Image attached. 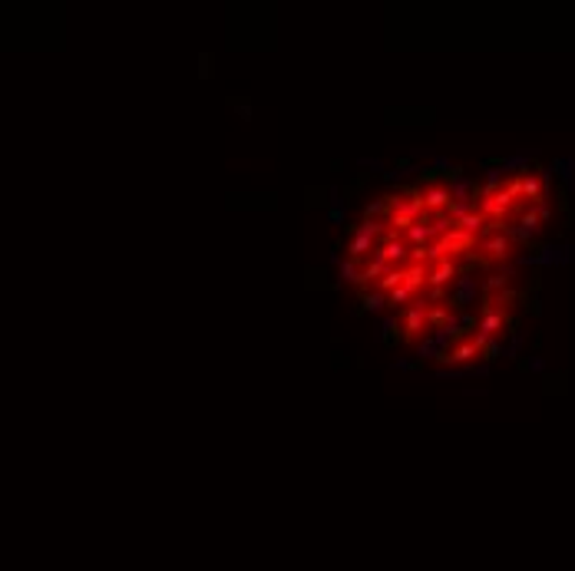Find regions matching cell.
Segmentation results:
<instances>
[{
	"label": "cell",
	"mask_w": 575,
	"mask_h": 571,
	"mask_svg": "<svg viewBox=\"0 0 575 571\" xmlns=\"http://www.w3.org/2000/svg\"><path fill=\"white\" fill-rule=\"evenodd\" d=\"M404 331H407V340H413V337H420L424 331H430L426 327V304H413L407 311V317H404Z\"/></svg>",
	"instance_id": "cell-1"
},
{
	"label": "cell",
	"mask_w": 575,
	"mask_h": 571,
	"mask_svg": "<svg viewBox=\"0 0 575 571\" xmlns=\"http://www.w3.org/2000/svg\"><path fill=\"white\" fill-rule=\"evenodd\" d=\"M483 251H486V261H502L509 255V238L496 231V235H486L483 238Z\"/></svg>",
	"instance_id": "cell-2"
},
{
	"label": "cell",
	"mask_w": 575,
	"mask_h": 571,
	"mask_svg": "<svg viewBox=\"0 0 575 571\" xmlns=\"http://www.w3.org/2000/svg\"><path fill=\"white\" fill-rule=\"evenodd\" d=\"M380 304H384L380 294H367V298H364V307H367V311H374V307H380Z\"/></svg>",
	"instance_id": "cell-3"
}]
</instances>
